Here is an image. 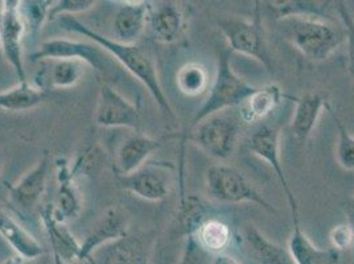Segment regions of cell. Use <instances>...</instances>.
I'll return each mask as SVG.
<instances>
[{"mask_svg": "<svg viewBox=\"0 0 354 264\" xmlns=\"http://www.w3.org/2000/svg\"><path fill=\"white\" fill-rule=\"evenodd\" d=\"M335 11L346 33V44H348V73L354 81V17L351 14L345 1H335Z\"/></svg>", "mask_w": 354, "mask_h": 264, "instance_id": "33", "label": "cell"}, {"mask_svg": "<svg viewBox=\"0 0 354 264\" xmlns=\"http://www.w3.org/2000/svg\"><path fill=\"white\" fill-rule=\"evenodd\" d=\"M207 254L197 243L194 235H187L181 256L177 264H207Z\"/></svg>", "mask_w": 354, "mask_h": 264, "instance_id": "37", "label": "cell"}, {"mask_svg": "<svg viewBox=\"0 0 354 264\" xmlns=\"http://www.w3.org/2000/svg\"><path fill=\"white\" fill-rule=\"evenodd\" d=\"M59 23L62 30L88 37L90 41L100 45L113 59H117L122 66H124L133 77H136L147 88L148 93L158 104L165 120H169L171 123L176 122L174 109L162 90L155 59L147 50H145L139 45L117 43L113 39L106 37L104 35L90 28L86 24H84L80 19H77V16H62L59 17Z\"/></svg>", "mask_w": 354, "mask_h": 264, "instance_id": "1", "label": "cell"}, {"mask_svg": "<svg viewBox=\"0 0 354 264\" xmlns=\"http://www.w3.org/2000/svg\"><path fill=\"white\" fill-rule=\"evenodd\" d=\"M205 210L200 198L196 196L181 197L178 209V223L184 229L185 235L194 234L198 226L205 220Z\"/></svg>", "mask_w": 354, "mask_h": 264, "instance_id": "31", "label": "cell"}, {"mask_svg": "<svg viewBox=\"0 0 354 264\" xmlns=\"http://www.w3.org/2000/svg\"><path fill=\"white\" fill-rule=\"evenodd\" d=\"M243 122L238 111L225 110L205 117L185 136L194 146L216 160L229 159L234 151Z\"/></svg>", "mask_w": 354, "mask_h": 264, "instance_id": "5", "label": "cell"}, {"mask_svg": "<svg viewBox=\"0 0 354 264\" xmlns=\"http://www.w3.org/2000/svg\"><path fill=\"white\" fill-rule=\"evenodd\" d=\"M288 100H292L296 104L290 130L296 142L300 146H304L315 130L328 101L317 93H307L301 97L288 95Z\"/></svg>", "mask_w": 354, "mask_h": 264, "instance_id": "21", "label": "cell"}, {"mask_svg": "<svg viewBox=\"0 0 354 264\" xmlns=\"http://www.w3.org/2000/svg\"><path fill=\"white\" fill-rule=\"evenodd\" d=\"M288 95L283 93L281 86L270 84L257 90L238 107L239 117L245 124H255L268 117L283 100Z\"/></svg>", "mask_w": 354, "mask_h": 264, "instance_id": "22", "label": "cell"}, {"mask_svg": "<svg viewBox=\"0 0 354 264\" xmlns=\"http://www.w3.org/2000/svg\"><path fill=\"white\" fill-rule=\"evenodd\" d=\"M193 235L201 249L207 255L212 254L213 256L223 254L232 242V230L229 225L217 218L204 220Z\"/></svg>", "mask_w": 354, "mask_h": 264, "instance_id": "28", "label": "cell"}, {"mask_svg": "<svg viewBox=\"0 0 354 264\" xmlns=\"http://www.w3.org/2000/svg\"><path fill=\"white\" fill-rule=\"evenodd\" d=\"M329 242L330 247L339 252L353 249L354 233L352 226L348 222H344L332 227L329 232Z\"/></svg>", "mask_w": 354, "mask_h": 264, "instance_id": "36", "label": "cell"}, {"mask_svg": "<svg viewBox=\"0 0 354 264\" xmlns=\"http://www.w3.org/2000/svg\"><path fill=\"white\" fill-rule=\"evenodd\" d=\"M44 59H77L104 75L114 72L113 57L100 45L66 37H55L43 41L30 55V62H40Z\"/></svg>", "mask_w": 354, "mask_h": 264, "instance_id": "7", "label": "cell"}, {"mask_svg": "<svg viewBox=\"0 0 354 264\" xmlns=\"http://www.w3.org/2000/svg\"><path fill=\"white\" fill-rule=\"evenodd\" d=\"M252 19L239 16H225L217 20L218 30L225 36L230 52L257 59L267 72L274 73V61L268 50L262 11L259 1H255Z\"/></svg>", "mask_w": 354, "mask_h": 264, "instance_id": "4", "label": "cell"}, {"mask_svg": "<svg viewBox=\"0 0 354 264\" xmlns=\"http://www.w3.org/2000/svg\"><path fill=\"white\" fill-rule=\"evenodd\" d=\"M50 164V152L45 151L43 158L30 171H28L17 182L8 187L10 196L16 205H20L24 209H30L37 205L46 189Z\"/></svg>", "mask_w": 354, "mask_h": 264, "instance_id": "19", "label": "cell"}, {"mask_svg": "<svg viewBox=\"0 0 354 264\" xmlns=\"http://www.w3.org/2000/svg\"><path fill=\"white\" fill-rule=\"evenodd\" d=\"M286 41L306 59L322 62L329 59L346 41V33L335 19L287 17L278 21Z\"/></svg>", "mask_w": 354, "mask_h": 264, "instance_id": "2", "label": "cell"}, {"mask_svg": "<svg viewBox=\"0 0 354 264\" xmlns=\"http://www.w3.org/2000/svg\"><path fill=\"white\" fill-rule=\"evenodd\" d=\"M88 264H148L149 252L146 243L133 235H126L91 254Z\"/></svg>", "mask_w": 354, "mask_h": 264, "instance_id": "20", "label": "cell"}, {"mask_svg": "<svg viewBox=\"0 0 354 264\" xmlns=\"http://www.w3.org/2000/svg\"><path fill=\"white\" fill-rule=\"evenodd\" d=\"M33 77V86L44 91L75 86L84 77L86 65L77 59H44Z\"/></svg>", "mask_w": 354, "mask_h": 264, "instance_id": "16", "label": "cell"}, {"mask_svg": "<svg viewBox=\"0 0 354 264\" xmlns=\"http://www.w3.org/2000/svg\"><path fill=\"white\" fill-rule=\"evenodd\" d=\"M174 171V162H147L133 173L117 178L122 189L143 200L159 202L171 193Z\"/></svg>", "mask_w": 354, "mask_h": 264, "instance_id": "8", "label": "cell"}, {"mask_svg": "<svg viewBox=\"0 0 354 264\" xmlns=\"http://www.w3.org/2000/svg\"><path fill=\"white\" fill-rule=\"evenodd\" d=\"M94 120L98 126L104 129L124 127L139 131L140 109L138 104L126 100L117 88L104 82L100 88Z\"/></svg>", "mask_w": 354, "mask_h": 264, "instance_id": "11", "label": "cell"}, {"mask_svg": "<svg viewBox=\"0 0 354 264\" xmlns=\"http://www.w3.org/2000/svg\"><path fill=\"white\" fill-rule=\"evenodd\" d=\"M53 0H28L21 1L20 11L30 33H37L48 21L49 10L53 6Z\"/></svg>", "mask_w": 354, "mask_h": 264, "instance_id": "32", "label": "cell"}, {"mask_svg": "<svg viewBox=\"0 0 354 264\" xmlns=\"http://www.w3.org/2000/svg\"><path fill=\"white\" fill-rule=\"evenodd\" d=\"M178 91L185 97H198L210 88V78L207 68L200 62H188L176 74Z\"/></svg>", "mask_w": 354, "mask_h": 264, "instance_id": "29", "label": "cell"}, {"mask_svg": "<svg viewBox=\"0 0 354 264\" xmlns=\"http://www.w3.org/2000/svg\"><path fill=\"white\" fill-rule=\"evenodd\" d=\"M101 156L102 153L93 146L84 149V152H81L75 159L73 165H71L72 175L77 180L78 177L93 176L101 167Z\"/></svg>", "mask_w": 354, "mask_h": 264, "instance_id": "34", "label": "cell"}, {"mask_svg": "<svg viewBox=\"0 0 354 264\" xmlns=\"http://www.w3.org/2000/svg\"><path fill=\"white\" fill-rule=\"evenodd\" d=\"M148 24L155 41L174 44L181 39L187 28V14L175 1L151 3Z\"/></svg>", "mask_w": 354, "mask_h": 264, "instance_id": "13", "label": "cell"}, {"mask_svg": "<svg viewBox=\"0 0 354 264\" xmlns=\"http://www.w3.org/2000/svg\"><path fill=\"white\" fill-rule=\"evenodd\" d=\"M279 138H281L279 127L268 123L259 124L251 133L249 148L255 156H258L259 159H262L270 165V168L279 180L281 189L286 194L287 202L291 210V216H292V223H300L299 204L296 200L295 193L292 191L288 184V180L286 177V172L281 164Z\"/></svg>", "mask_w": 354, "mask_h": 264, "instance_id": "9", "label": "cell"}, {"mask_svg": "<svg viewBox=\"0 0 354 264\" xmlns=\"http://www.w3.org/2000/svg\"><path fill=\"white\" fill-rule=\"evenodd\" d=\"M295 264H339V252L332 247H317L301 230L300 223H292V232L287 242Z\"/></svg>", "mask_w": 354, "mask_h": 264, "instance_id": "24", "label": "cell"}, {"mask_svg": "<svg viewBox=\"0 0 354 264\" xmlns=\"http://www.w3.org/2000/svg\"><path fill=\"white\" fill-rule=\"evenodd\" d=\"M325 111L330 115L337 132H339V142L336 149V158L339 167L345 171H354V136L348 131L345 123L339 117L333 106L328 102L325 104Z\"/></svg>", "mask_w": 354, "mask_h": 264, "instance_id": "30", "label": "cell"}, {"mask_svg": "<svg viewBox=\"0 0 354 264\" xmlns=\"http://www.w3.org/2000/svg\"><path fill=\"white\" fill-rule=\"evenodd\" d=\"M118 3L120 6L111 23L113 40L120 44L136 45L147 27L151 1Z\"/></svg>", "mask_w": 354, "mask_h": 264, "instance_id": "15", "label": "cell"}, {"mask_svg": "<svg viewBox=\"0 0 354 264\" xmlns=\"http://www.w3.org/2000/svg\"><path fill=\"white\" fill-rule=\"evenodd\" d=\"M345 213H346V218H348V223L352 226L354 233V194L346 201L345 205ZM352 264H354V243L353 249H352Z\"/></svg>", "mask_w": 354, "mask_h": 264, "instance_id": "38", "label": "cell"}, {"mask_svg": "<svg viewBox=\"0 0 354 264\" xmlns=\"http://www.w3.org/2000/svg\"><path fill=\"white\" fill-rule=\"evenodd\" d=\"M164 139H155L136 132L126 138L117 148L114 156V171L117 176H126L135 172L162 147Z\"/></svg>", "mask_w": 354, "mask_h": 264, "instance_id": "17", "label": "cell"}, {"mask_svg": "<svg viewBox=\"0 0 354 264\" xmlns=\"http://www.w3.org/2000/svg\"><path fill=\"white\" fill-rule=\"evenodd\" d=\"M20 4L21 1L19 0H4L0 3V46L19 82H26L23 40L27 33V26L21 16Z\"/></svg>", "mask_w": 354, "mask_h": 264, "instance_id": "10", "label": "cell"}, {"mask_svg": "<svg viewBox=\"0 0 354 264\" xmlns=\"http://www.w3.org/2000/svg\"><path fill=\"white\" fill-rule=\"evenodd\" d=\"M97 4L95 0H59L55 1L49 10L48 21L59 20L62 16H75L84 14L94 8Z\"/></svg>", "mask_w": 354, "mask_h": 264, "instance_id": "35", "label": "cell"}, {"mask_svg": "<svg viewBox=\"0 0 354 264\" xmlns=\"http://www.w3.org/2000/svg\"><path fill=\"white\" fill-rule=\"evenodd\" d=\"M40 214L55 264H75L81 262V243L72 234L66 223H62L55 218L52 204L43 206Z\"/></svg>", "mask_w": 354, "mask_h": 264, "instance_id": "14", "label": "cell"}, {"mask_svg": "<svg viewBox=\"0 0 354 264\" xmlns=\"http://www.w3.org/2000/svg\"><path fill=\"white\" fill-rule=\"evenodd\" d=\"M271 17L277 21L287 17H322L335 19V1H315V0H274L265 1Z\"/></svg>", "mask_w": 354, "mask_h": 264, "instance_id": "25", "label": "cell"}, {"mask_svg": "<svg viewBox=\"0 0 354 264\" xmlns=\"http://www.w3.org/2000/svg\"><path fill=\"white\" fill-rule=\"evenodd\" d=\"M210 264H241L238 262V259H236L233 255L230 254H218V255H214L213 256V261Z\"/></svg>", "mask_w": 354, "mask_h": 264, "instance_id": "39", "label": "cell"}, {"mask_svg": "<svg viewBox=\"0 0 354 264\" xmlns=\"http://www.w3.org/2000/svg\"><path fill=\"white\" fill-rule=\"evenodd\" d=\"M0 236L12 247L16 255L35 261L45 254L44 246L8 213L0 209Z\"/></svg>", "mask_w": 354, "mask_h": 264, "instance_id": "23", "label": "cell"}, {"mask_svg": "<svg viewBox=\"0 0 354 264\" xmlns=\"http://www.w3.org/2000/svg\"><path fill=\"white\" fill-rule=\"evenodd\" d=\"M59 189L53 206V216L62 223L77 220L82 211V194L78 188L77 178L72 175L71 164L65 159L56 162Z\"/></svg>", "mask_w": 354, "mask_h": 264, "instance_id": "18", "label": "cell"}, {"mask_svg": "<svg viewBox=\"0 0 354 264\" xmlns=\"http://www.w3.org/2000/svg\"><path fill=\"white\" fill-rule=\"evenodd\" d=\"M129 229L130 216L123 207L118 205L106 207L81 243V262L88 261L93 252L104 245L129 235Z\"/></svg>", "mask_w": 354, "mask_h": 264, "instance_id": "12", "label": "cell"}, {"mask_svg": "<svg viewBox=\"0 0 354 264\" xmlns=\"http://www.w3.org/2000/svg\"><path fill=\"white\" fill-rule=\"evenodd\" d=\"M230 57V50H222L220 53L214 79L207 90L205 101L193 117L192 126L216 113L239 107L257 90V86L246 82L234 72Z\"/></svg>", "mask_w": 354, "mask_h": 264, "instance_id": "3", "label": "cell"}, {"mask_svg": "<svg viewBox=\"0 0 354 264\" xmlns=\"http://www.w3.org/2000/svg\"><path fill=\"white\" fill-rule=\"evenodd\" d=\"M48 91L26 82H19L15 88L0 91V109L6 111H27L37 107L48 98Z\"/></svg>", "mask_w": 354, "mask_h": 264, "instance_id": "27", "label": "cell"}, {"mask_svg": "<svg viewBox=\"0 0 354 264\" xmlns=\"http://www.w3.org/2000/svg\"><path fill=\"white\" fill-rule=\"evenodd\" d=\"M207 197L221 204L250 202L262 207L267 213L277 214V209L270 204L263 194L251 184L241 171L232 165H212L205 175Z\"/></svg>", "mask_w": 354, "mask_h": 264, "instance_id": "6", "label": "cell"}, {"mask_svg": "<svg viewBox=\"0 0 354 264\" xmlns=\"http://www.w3.org/2000/svg\"><path fill=\"white\" fill-rule=\"evenodd\" d=\"M243 241L258 264H295L288 249L270 241L254 225L243 229Z\"/></svg>", "mask_w": 354, "mask_h": 264, "instance_id": "26", "label": "cell"}, {"mask_svg": "<svg viewBox=\"0 0 354 264\" xmlns=\"http://www.w3.org/2000/svg\"><path fill=\"white\" fill-rule=\"evenodd\" d=\"M27 263V261L26 259H23L21 256H19V255H11V256H8V258H6V259H3L0 264H26Z\"/></svg>", "mask_w": 354, "mask_h": 264, "instance_id": "40", "label": "cell"}]
</instances>
